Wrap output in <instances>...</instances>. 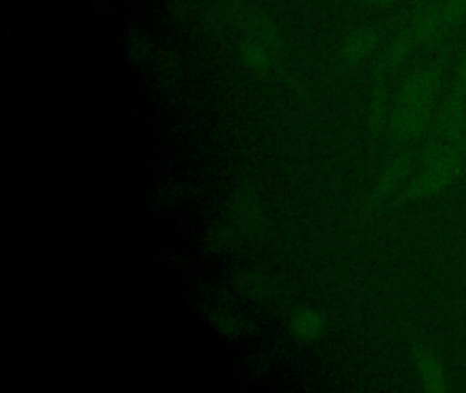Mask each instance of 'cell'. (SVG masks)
<instances>
[{
    "label": "cell",
    "mask_w": 466,
    "mask_h": 393,
    "mask_svg": "<svg viewBox=\"0 0 466 393\" xmlns=\"http://www.w3.org/2000/svg\"><path fill=\"white\" fill-rule=\"evenodd\" d=\"M443 74L444 59L436 56L406 76L395 96L387 126L386 134L394 144H413L430 133Z\"/></svg>",
    "instance_id": "6da1fadb"
},
{
    "label": "cell",
    "mask_w": 466,
    "mask_h": 393,
    "mask_svg": "<svg viewBox=\"0 0 466 393\" xmlns=\"http://www.w3.org/2000/svg\"><path fill=\"white\" fill-rule=\"evenodd\" d=\"M466 147L428 136L420 156L419 169L400 191L398 201L414 202L438 196L465 171Z\"/></svg>",
    "instance_id": "7a4b0ae2"
},
{
    "label": "cell",
    "mask_w": 466,
    "mask_h": 393,
    "mask_svg": "<svg viewBox=\"0 0 466 393\" xmlns=\"http://www.w3.org/2000/svg\"><path fill=\"white\" fill-rule=\"evenodd\" d=\"M400 22V16L383 24L364 25L351 30L339 48V65L343 70H356L365 60L370 59L390 30Z\"/></svg>",
    "instance_id": "3957f363"
},
{
    "label": "cell",
    "mask_w": 466,
    "mask_h": 393,
    "mask_svg": "<svg viewBox=\"0 0 466 393\" xmlns=\"http://www.w3.org/2000/svg\"><path fill=\"white\" fill-rule=\"evenodd\" d=\"M430 136L466 147V97L452 86L439 106Z\"/></svg>",
    "instance_id": "277c9868"
},
{
    "label": "cell",
    "mask_w": 466,
    "mask_h": 393,
    "mask_svg": "<svg viewBox=\"0 0 466 393\" xmlns=\"http://www.w3.org/2000/svg\"><path fill=\"white\" fill-rule=\"evenodd\" d=\"M414 164H416V160L411 152L400 153L389 161L368 198L367 207H365L368 213L376 212L384 207L395 194H400L402 191L400 188L405 187L413 174Z\"/></svg>",
    "instance_id": "5b68a950"
},
{
    "label": "cell",
    "mask_w": 466,
    "mask_h": 393,
    "mask_svg": "<svg viewBox=\"0 0 466 393\" xmlns=\"http://www.w3.org/2000/svg\"><path fill=\"white\" fill-rule=\"evenodd\" d=\"M406 24L410 27L419 48H432L446 37L441 19V0H417Z\"/></svg>",
    "instance_id": "8992f818"
},
{
    "label": "cell",
    "mask_w": 466,
    "mask_h": 393,
    "mask_svg": "<svg viewBox=\"0 0 466 393\" xmlns=\"http://www.w3.org/2000/svg\"><path fill=\"white\" fill-rule=\"evenodd\" d=\"M414 370L422 390L444 393L449 390V377L439 355L424 343H414L410 349Z\"/></svg>",
    "instance_id": "52a82bcc"
},
{
    "label": "cell",
    "mask_w": 466,
    "mask_h": 393,
    "mask_svg": "<svg viewBox=\"0 0 466 393\" xmlns=\"http://www.w3.org/2000/svg\"><path fill=\"white\" fill-rule=\"evenodd\" d=\"M386 68L375 60L373 65L372 89H370V104H368V130L372 138L379 139L387 133L390 108Z\"/></svg>",
    "instance_id": "ba28073f"
},
{
    "label": "cell",
    "mask_w": 466,
    "mask_h": 393,
    "mask_svg": "<svg viewBox=\"0 0 466 393\" xmlns=\"http://www.w3.org/2000/svg\"><path fill=\"white\" fill-rule=\"evenodd\" d=\"M416 49H419L416 38L405 22V25L395 33L389 44H386V46L379 52L376 60L386 68L389 76H392L395 71L400 70L408 62L409 57L416 52Z\"/></svg>",
    "instance_id": "9c48e42d"
},
{
    "label": "cell",
    "mask_w": 466,
    "mask_h": 393,
    "mask_svg": "<svg viewBox=\"0 0 466 393\" xmlns=\"http://www.w3.org/2000/svg\"><path fill=\"white\" fill-rule=\"evenodd\" d=\"M291 335L301 341H315L326 329V319L316 308L302 307L294 311L289 322Z\"/></svg>",
    "instance_id": "30bf717a"
},
{
    "label": "cell",
    "mask_w": 466,
    "mask_h": 393,
    "mask_svg": "<svg viewBox=\"0 0 466 393\" xmlns=\"http://www.w3.org/2000/svg\"><path fill=\"white\" fill-rule=\"evenodd\" d=\"M239 54H241L242 59L245 60L248 66L253 68V70L263 71L269 70L274 62V55L269 51L267 46L258 41L249 38V40L244 41L239 46Z\"/></svg>",
    "instance_id": "8fae6325"
},
{
    "label": "cell",
    "mask_w": 466,
    "mask_h": 393,
    "mask_svg": "<svg viewBox=\"0 0 466 393\" xmlns=\"http://www.w3.org/2000/svg\"><path fill=\"white\" fill-rule=\"evenodd\" d=\"M465 18L466 0H441V19L446 35L457 29Z\"/></svg>",
    "instance_id": "7c38bea8"
},
{
    "label": "cell",
    "mask_w": 466,
    "mask_h": 393,
    "mask_svg": "<svg viewBox=\"0 0 466 393\" xmlns=\"http://www.w3.org/2000/svg\"><path fill=\"white\" fill-rule=\"evenodd\" d=\"M452 87L466 97V45L457 63Z\"/></svg>",
    "instance_id": "4fadbf2b"
},
{
    "label": "cell",
    "mask_w": 466,
    "mask_h": 393,
    "mask_svg": "<svg viewBox=\"0 0 466 393\" xmlns=\"http://www.w3.org/2000/svg\"><path fill=\"white\" fill-rule=\"evenodd\" d=\"M148 43L143 37L133 38L130 43V55L143 57L144 55L148 54Z\"/></svg>",
    "instance_id": "5bb4252c"
},
{
    "label": "cell",
    "mask_w": 466,
    "mask_h": 393,
    "mask_svg": "<svg viewBox=\"0 0 466 393\" xmlns=\"http://www.w3.org/2000/svg\"><path fill=\"white\" fill-rule=\"evenodd\" d=\"M365 5L373 8H391L395 5H400V3L406 2V0H361Z\"/></svg>",
    "instance_id": "9a60e30c"
}]
</instances>
